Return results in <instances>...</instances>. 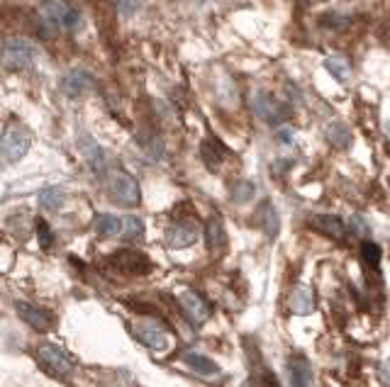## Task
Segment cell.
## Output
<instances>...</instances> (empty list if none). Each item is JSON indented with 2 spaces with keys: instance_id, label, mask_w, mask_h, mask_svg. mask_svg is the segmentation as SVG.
<instances>
[{
  "instance_id": "6da1fadb",
  "label": "cell",
  "mask_w": 390,
  "mask_h": 387,
  "mask_svg": "<svg viewBox=\"0 0 390 387\" xmlns=\"http://www.w3.org/2000/svg\"><path fill=\"white\" fill-rule=\"evenodd\" d=\"M34 360L46 375H51V378L68 380L76 373V363L71 360V356H68L64 348L54 346V343H39L34 351Z\"/></svg>"
},
{
  "instance_id": "7a4b0ae2",
  "label": "cell",
  "mask_w": 390,
  "mask_h": 387,
  "mask_svg": "<svg viewBox=\"0 0 390 387\" xmlns=\"http://www.w3.org/2000/svg\"><path fill=\"white\" fill-rule=\"evenodd\" d=\"M71 5L61 3V0H42L39 13H37V30L44 39L56 37L61 30H66V15Z\"/></svg>"
},
{
  "instance_id": "3957f363",
  "label": "cell",
  "mask_w": 390,
  "mask_h": 387,
  "mask_svg": "<svg viewBox=\"0 0 390 387\" xmlns=\"http://www.w3.org/2000/svg\"><path fill=\"white\" fill-rule=\"evenodd\" d=\"M34 46L23 37H8L3 42V66L8 71H27L34 63Z\"/></svg>"
},
{
  "instance_id": "277c9868",
  "label": "cell",
  "mask_w": 390,
  "mask_h": 387,
  "mask_svg": "<svg viewBox=\"0 0 390 387\" xmlns=\"http://www.w3.org/2000/svg\"><path fill=\"white\" fill-rule=\"evenodd\" d=\"M251 110H254L256 118L268 122V125H273V127L291 118V108H288L286 103H281L278 98H273L271 93H266V90L254 93V98H251Z\"/></svg>"
},
{
  "instance_id": "5b68a950",
  "label": "cell",
  "mask_w": 390,
  "mask_h": 387,
  "mask_svg": "<svg viewBox=\"0 0 390 387\" xmlns=\"http://www.w3.org/2000/svg\"><path fill=\"white\" fill-rule=\"evenodd\" d=\"M110 198L118 203L120 208H137L141 203V190L139 183L125 171H115L110 176Z\"/></svg>"
},
{
  "instance_id": "8992f818",
  "label": "cell",
  "mask_w": 390,
  "mask_h": 387,
  "mask_svg": "<svg viewBox=\"0 0 390 387\" xmlns=\"http://www.w3.org/2000/svg\"><path fill=\"white\" fill-rule=\"evenodd\" d=\"M30 146H32V134H30L27 127L10 125L3 134V161L18 163L30 151Z\"/></svg>"
},
{
  "instance_id": "52a82bcc",
  "label": "cell",
  "mask_w": 390,
  "mask_h": 387,
  "mask_svg": "<svg viewBox=\"0 0 390 387\" xmlns=\"http://www.w3.org/2000/svg\"><path fill=\"white\" fill-rule=\"evenodd\" d=\"M166 243L171 248H188L198 241V222L193 217H173V224L166 227Z\"/></svg>"
},
{
  "instance_id": "ba28073f",
  "label": "cell",
  "mask_w": 390,
  "mask_h": 387,
  "mask_svg": "<svg viewBox=\"0 0 390 387\" xmlns=\"http://www.w3.org/2000/svg\"><path fill=\"white\" fill-rule=\"evenodd\" d=\"M108 261H110V266L118 270V273L134 275V278L146 275L151 270L149 258H146L144 253H139V251H132V248H122V251H118V253H110Z\"/></svg>"
},
{
  "instance_id": "9c48e42d",
  "label": "cell",
  "mask_w": 390,
  "mask_h": 387,
  "mask_svg": "<svg viewBox=\"0 0 390 387\" xmlns=\"http://www.w3.org/2000/svg\"><path fill=\"white\" fill-rule=\"evenodd\" d=\"M132 331H134L137 341L144 343V346L151 348V351H166L168 348V334L163 331V326L159 324V322H154V319L134 322Z\"/></svg>"
},
{
  "instance_id": "30bf717a",
  "label": "cell",
  "mask_w": 390,
  "mask_h": 387,
  "mask_svg": "<svg viewBox=\"0 0 390 387\" xmlns=\"http://www.w3.org/2000/svg\"><path fill=\"white\" fill-rule=\"evenodd\" d=\"M178 305H181L183 315L188 317V322H191L193 326L205 324V322L210 319V315H213L208 302L200 298L198 293H193V290H186V293L178 295Z\"/></svg>"
},
{
  "instance_id": "8fae6325",
  "label": "cell",
  "mask_w": 390,
  "mask_h": 387,
  "mask_svg": "<svg viewBox=\"0 0 390 387\" xmlns=\"http://www.w3.org/2000/svg\"><path fill=\"white\" fill-rule=\"evenodd\" d=\"M205 246H208V251L213 256H218V253H222L227 248V229H225L220 212H213L208 224H205Z\"/></svg>"
},
{
  "instance_id": "7c38bea8",
  "label": "cell",
  "mask_w": 390,
  "mask_h": 387,
  "mask_svg": "<svg viewBox=\"0 0 390 387\" xmlns=\"http://www.w3.org/2000/svg\"><path fill=\"white\" fill-rule=\"evenodd\" d=\"M96 81L86 68H71L64 78H61V90H64L66 98H81L88 90H93Z\"/></svg>"
},
{
  "instance_id": "4fadbf2b",
  "label": "cell",
  "mask_w": 390,
  "mask_h": 387,
  "mask_svg": "<svg viewBox=\"0 0 390 387\" xmlns=\"http://www.w3.org/2000/svg\"><path fill=\"white\" fill-rule=\"evenodd\" d=\"M78 149L83 151V156H86L88 166H91V171L96 173V176L103 178L105 173H108V153H105L103 146L96 144V139H91L88 134H81V139H78Z\"/></svg>"
},
{
  "instance_id": "5bb4252c",
  "label": "cell",
  "mask_w": 390,
  "mask_h": 387,
  "mask_svg": "<svg viewBox=\"0 0 390 387\" xmlns=\"http://www.w3.org/2000/svg\"><path fill=\"white\" fill-rule=\"evenodd\" d=\"M254 227H259L268 239L278 236V231H281V217H278V210H276V205H273L271 200H263L259 208H256Z\"/></svg>"
},
{
  "instance_id": "9a60e30c",
  "label": "cell",
  "mask_w": 390,
  "mask_h": 387,
  "mask_svg": "<svg viewBox=\"0 0 390 387\" xmlns=\"http://www.w3.org/2000/svg\"><path fill=\"white\" fill-rule=\"evenodd\" d=\"M308 224H310V229L334 239V241H341V239L346 236L344 222H341V217H336V215H313Z\"/></svg>"
},
{
  "instance_id": "2e32d148",
  "label": "cell",
  "mask_w": 390,
  "mask_h": 387,
  "mask_svg": "<svg viewBox=\"0 0 390 387\" xmlns=\"http://www.w3.org/2000/svg\"><path fill=\"white\" fill-rule=\"evenodd\" d=\"M15 312H18V317L25 322V324L37 329V331H46V329L51 326V317L46 315L44 310H39V307L30 305V302L15 300Z\"/></svg>"
},
{
  "instance_id": "e0dca14e",
  "label": "cell",
  "mask_w": 390,
  "mask_h": 387,
  "mask_svg": "<svg viewBox=\"0 0 390 387\" xmlns=\"http://www.w3.org/2000/svg\"><path fill=\"white\" fill-rule=\"evenodd\" d=\"M200 158H203V163L210 171H218L225 163V158H227V146H225L218 137H208V139L200 144Z\"/></svg>"
},
{
  "instance_id": "ac0fdd59",
  "label": "cell",
  "mask_w": 390,
  "mask_h": 387,
  "mask_svg": "<svg viewBox=\"0 0 390 387\" xmlns=\"http://www.w3.org/2000/svg\"><path fill=\"white\" fill-rule=\"evenodd\" d=\"M288 307H291V312L298 317L313 315V310H315L313 288H308V285H295V288L291 290V298H288Z\"/></svg>"
},
{
  "instance_id": "d6986e66",
  "label": "cell",
  "mask_w": 390,
  "mask_h": 387,
  "mask_svg": "<svg viewBox=\"0 0 390 387\" xmlns=\"http://www.w3.org/2000/svg\"><path fill=\"white\" fill-rule=\"evenodd\" d=\"M288 383L291 387H310L313 383V365L305 356L288 358Z\"/></svg>"
},
{
  "instance_id": "ffe728a7",
  "label": "cell",
  "mask_w": 390,
  "mask_h": 387,
  "mask_svg": "<svg viewBox=\"0 0 390 387\" xmlns=\"http://www.w3.org/2000/svg\"><path fill=\"white\" fill-rule=\"evenodd\" d=\"M183 363H186L195 375H200V378H218L220 375V365L215 363L213 358L203 356V353L186 351L183 353Z\"/></svg>"
},
{
  "instance_id": "44dd1931",
  "label": "cell",
  "mask_w": 390,
  "mask_h": 387,
  "mask_svg": "<svg viewBox=\"0 0 390 387\" xmlns=\"http://www.w3.org/2000/svg\"><path fill=\"white\" fill-rule=\"evenodd\" d=\"M64 203H66V193L59 185H49V188H44L39 193V208L49 212V215H56V212L64 208Z\"/></svg>"
},
{
  "instance_id": "7402d4cb",
  "label": "cell",
  "mask_w": 390,
  "mask_h": 387,
  "mask_svg": "<svg viewBox=\"0 0 390 387\" xmlns=\"http://www.w3.org/2000/svg\"><path fill=\"white\" fill-rule=\"evenodd\" d=\"M137 144L141 146V151H144L146 158H151V161H161L163 153H166V146H163L161 137H156L154 132H139V134H137Z\"/></svg>"
},
{
  "instance_id": "603a6c76",
  "label": "cell",
  "mask_w": 390,
  "mask_h": 387,
  "mask_svg": "<svg viewBox=\"0 0 390 387\" xmlns=\"http://www.w3.org/2000/svg\"><path fill=\"white\" fill-rule=\"evenodd\" d=\"M325 68L329 71V76H334V81H339V83H346L351 78V63H349L346 56H341V54L327 56Z\"/></svg>"
},
{
  "instance_id": "cb8c5ba5",
  "label": "cell",
  "mask_w": 390,
  "mask_h": 387,
  "mask_svg": "<svg viewBox=\"0 0 390 387\" xmlns=\"http://www.w3.org/2000/svg\"><path fill=\"white\" fill-rule=\"evenodd\" d=\"M325 137L334 149H349L351 146V132H349V127L341 125V122H332L325 129Z\"/></svg>"
},
{
  "instance_id": "d4e9b609",
  "label": "cell",
  "mask_w": 390,
  "mask_h": 387,
  "mask_svg": "<svg viewBox=\"0 0 390 387\" xmlns=\"http://www.w3.org/2000/svg\"><path fill=\"white\" fill-rule=\"evenodd\" d=\"M93 229H96V234L110 239V236H118L120 231L125 229L122 224H120V220L115 215H108V212H103V215H96V222H93Z\"/></svg>"
},
{
  "instance_id": "484cf974",
  "label": "cell",
  "mask_w": 390,
  "mask_h": 387,
  "mask_svg": "<svg viewBox=\"0 0 390 387\" xmlns=\"http://www.w3.org/2000/svg\"><path fill=\"white\" fill-rule=\"evenodd\" d=\"M256 195V185H254V180H246V178H241V180H237L234 185H232V200H234L237 205H246L251 198Z\"/></svg>"
},
{
  "instance_id": "4316f807",
  "label": "cell",
  "mask_w": 390,
  "mask_h": 387,
  "mask_svg": "<svg viewBox=\"0 0 390 387\" xmlns=\"http://www.w3.org/2000/svg\"><path fill=\"white\" fill-rule=\"evenodd\" d=\"M322 27L325 30H336V32H341V30H346L349 27V15H344V13H336V10H329V13H325L322 15Z\"/></svg>"
},
{
  "instance_id": "83f0119b",
  "label": "cell",
  "mask_w": 390,
  "mask_h": 387,
  "mask_svg": "<svg viewBox=\"0 0 390 387\" xmlns=\"http://www.w3.org/2000/svg\"><path fill=\"white\" fill-rule=\"evenodd\" d=\"M361 256H363V263H366L368 268L376 270V268H378V263H381V248H378L373 241H363V246H361Z\"/></svg>"
},
{
  "instance_id": "f1b7e54d",
  "label": "cell",
  "mask_w": 390,
  "mask_h": 387,
  "mask_svg": "<svg viewBox=\"0 0 390 387\" xmlns=\"http://www.w3.org/2000/svg\"><path fill=\"white\" fill-rule=\"evenodd\" d=\"M125 236L127 239H141L144 236V222H141V217L137 215H130L125 217Z\"/></svg>"
},
{
  "instance_id": "f546056e",
  "label": "cell",
  "mask_w": 390,
  "mask_h": 387,
  "mask_svg": "<svg viewBox=\"0 0 390 387\" xmlns=\"http://www.w3.org/2000/svg\"><path fill=\"white\" fill-rule=\"evenodd\" d=\"M349 231L358 239H363V241H368V236H371V227H368V222L363 220L361 215H351L349 217Z\"/></svg>"
},
{
  "instance_id": "4dcf8cb0",
  "label": "cell",
  "mask_w": 390,
  "mask_h": 387,
  "mask_svg": "<svg viewBox=\"0 0 390 387\" xmlns=\"http://www.w3.org/2000/svg\"><path fill=\"white\" fill-rule=\"evenodd\" d=\"M83 25V15L78 8H68V15H66V32H76L81 30Z\"/></svg>"
},
{
  "instance_id": "1f68e13d",
  "label": "cell",
  "mask_w": 390,
  "mask_h": 387,
  "mask_svg": "<svg viewBox=\"0 0 390 387\" xmlns=\"http://www.w3.org/2000/svg\"><path fill=\"white\" fill-rule=\"evenodd\" d=\"M276 139H278V144H283V146H293L295 144V129L293 127H281V129L276 132Z\"/></svg>"
},
{
  "instance_id": "d6a6232c",
  "label": "cell",
  "mask_w": 390,
  "mask_h": 387,
  "mask_svg": "<svg viewBox=\"0 0 390 387\" xmlns=\"http://www.w3.org/2000/svg\"><path fill=\"white\" fill-rule=\"evenodd\" d=\"M118 8H120V13H122V15L132 18V15L139 13V10H141V0H120Z\"/></svg>"
},
{
  "instance_id": "836d02e7",
  "label": "cell",
  "mask_w": 390,
  "mask_h": 387,
  "mask_svg": "<svg viewBox=\"0 0 390 387\" xmlns=\"http://www.w3.org/2000/svg\"><path fill=\"white\" fill-rule=\"evenodd\" d=\"M378 378H381L383 387H390V360H383V363L378 365Z\"/></svg>"
},
{
  "instance_id": "e575fe53",
  "label": "cell",
  "mask_w": 390,
  "mask_h": 387,
  "mask_svg": "<svg viewBox=\"0 0 390 387\" xmlns=\"http://www.w3.org/2000/svg\"><path fill=\"white\" fill-rule=\"evenodd\" d=\"M37 227H39V241H42V246L49 248V243H51V231H49V227H46L44 222H37Z\"/></svg>"
},
{
  "instance_id": "d590c367",
  "label": "cell",
  "mask_w": 390,
  "mask_h": 387,
  "mask_svg": "<svg viewBox=\"0 0 390 387\" xmlns=\"http://www.w3.org/2000/svg\"><path fill=\"white\" fill-rule=\"evenodd\" d=\"M293 166V161L291 158H281V161H276L273 163V173H276V176H281L283 171H288V168Z\"/></svg>"
},
{
  "instance_id": "8d00e7d4",
  "label": "cell",
  "mask_w": 390,
  "mask_h": 387,
  "mask_svg": "<svg viewBox=\"0 0 390 387\" xmlns=\"http://www.w3.org/2000/svg\"><path fill=\"white\" fill-rule=\"evenodd\" d=\"M241 387H261L259 383H256V380H246V383L244 385H241Z\"/></svg>"
},
{
  "instance_id": "74e56055",
  "label": "cell",
  "mask_w": 390,
  "mask_h": 387,
  "mask_svg": "<svg viewBox=\"0 0 390 387\" xmlns=\"http://www.w3.org/2000/svg\"><path fill=\"white\" fill-rule=\"evenodd\" d=\"M310 3H325V0H310Z\"/></svg>"
},
{
  "instance_id": "f35d334b",
  "label": "cell",
  "mask_w": 390,
  "mask_h": 387,
  "mask_svg": "<svg viewBox=\"0 0 390 387\" xmlns=\"http://www.w3.org/2000/svg\"><path fill=\"white\" fill-rule=\"evenodd\" d=\"M386 129H388V132H390V122H388V125H386Z\"/></svg>"
}]
</instances>
